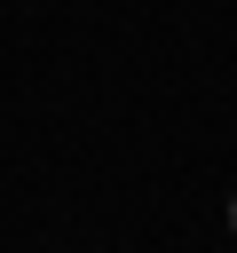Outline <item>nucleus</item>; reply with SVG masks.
Listing matches in <instances>:
<instances>
[{
  "instance_id": "1",
  "label": "nucleus",
  "mask_w": 237,
  "mask_h": 253,
  "mask_svg": "<svg viewBox=\"0 0 237 253\" xmlns=\"http://www.w3.org/2000/svg\"><path fill=\"white\" fill-rule=\"evenodd\" d=\"M229 229H237V206H229Z\"/></svg>"
}]
</instances>
